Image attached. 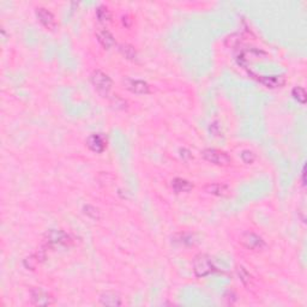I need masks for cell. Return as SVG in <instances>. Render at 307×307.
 Instances as JSON below:
<instances>
[{
  "instance_id": "obj_11",
  "label": "cell",
  "mask_w": 307,
  "mask_h": 307,
  "mask_svg": "<svg viewBox=\"0 0 307 307\" xmlns=\"http://www.w3.org/2000/svg\"><path fill=\"white\" fill-rule=\"evenodd\" d=\"M47 242L54 245H68L72 242V239L63 230H50L47 233Z\"/></svg>"
},
{
  "instance_id": "obj_15",
  "label": "cell",
  "mask_w": 307,
  "mask_h": 307,
  "mask_svg": "<svg viewBox=\"0 0 307 307\" xmlns=\"http://www.w3.org/2000/svg\"><path fill=\"white\" fill-rule=\"evenodd\" d=\"M44 258H45V252L42 250H40L37 253H34V255H32V256H29V257L25 258L23 264H24V266L27 269L34 270V269L36 268L37 265H39L40 262H41V260H44Z\"/></svg>"
},
{
  "instance_id": "obj_3",
  "label": "cell",
  "mask_w": 307,
  "mask_h": 307,
  "mask_svg": "<svg viewBox=\"0 0 307 307\" xmlns=\"http://www.w3.org/2000/svg\"><path fill=\"white\" fill-rule=\"evenodd\" d=\"M202 157L209 163L219 167H228L232 163V157L225 151L217 149H204L202 151Z\"/></svg>"
},
{
  "instance_id": "obj_8",
  "label": "cell",
  "mask_w": 307,
  "mask_h": 307,
  "mask_svg": "<svg viewBox=\"0 0 307 307\" xmlns=\"http://www.w3.org/2000/svg\"><path fill=\"white\" fill-rule=\"evenodd\" d=\"M252 78H255L257 82H259L260 84H263L264 87L270 88V89H276L281 88L285 85L286 80L283 76H258V75H252Z\"/></svg>"
},
{
  "instance_id": "obj_22",
  "label": "cell",
  "mask_w": 307,
  "mask_h": 307,
  "mask_svg": "<svg viewBox=\"0 0 307 307\" xmlns=\"http://www.w3.org/2000/svg\"><path fill=\"white\" fill-rule=\"evenodd\" d=\"M301 184H303V186H305V184H306V180H305V167H304L303 172H301Z\"/></svg>"
},
{
  "instance_id": "obj_9",
  "label": "cell",
  "mask_w": 307,
  "mask_h": 307,
  "mask_svg": "<svg viewBox=\"0 0 307 307\" xmlns=\"http://www.w3.org/2000/svg\"><path fill=\"white\" fill-rule=\"evenodd\" d=\"M85 143H87L88 148L96 154L102 153L106 149V146H107V142H106L105 137L100 133L90 134L87 138V142H85Z\"/></svg>"
},
{
  "instance_id": "obj_10",
  "label": "cell",
  "mask_w": 307,
  "mask_h": 307,
  "mask_svg": "<svg viewBox=\"0 0 307 307\" xmlns=\"http://www.w3.org/2000/svg\"><path fill=\"white\" fill-rule=\"evenodd\" d=\"M96 39L105 49H111L112 47L115 46V37L110 30L105 29V28H100L96 30Z\"/></svg>"
},
{
  "instance_id": "obj_19",
  "label": "cell",
  "mask_w": 307,
  "mask_h": 307,
  "mask_svg": "<svg viewBox=\"0 0 307 307\" xmlns=\"http://www.w3.org/2000/svg\"><path fill=\"white\" fill-rule=\"evenodd\" d=\"M83 212L93 220H100L101 217L100 210L96 207H94V205H84V207H83Z\"/></svg>"
},
{
  "instance_id": "obj_7",
  "label": "cell",
  "mask_w": 307,
  "mask_h": 307,
  "mask_svg": "<svg viewBox=\"0 0 307 307\" xmlns=\"http://www.w3.org/2000/svg\"><path fill=\"white\" fill-rule=\"evenodd\" d=\"M35 14H36L37 19L41 23L42 25L48 30H54L57 27V21H55V17L52 12L49 11L46 7H36L35 10Z\"/></svg>"
},
{
  "instance_id": "obj_12",
  "label": "cell",
  "mask_w": 307,
  "mask_h": 307,
  "mask_svg": "<svg viewBox=\"0 0 307 307\" xmlns=\"http://www.w3.org/2000/svg\"><path fill=\"white\" fill-rule=\"evenodd\" d=\"M100 303L103 306H111L116 307L123 305V300L121 296L115 291H103L100 295Z\"/></svg>"
},
{
  "instance_id": "obj_6",
  "label": "cell",
  "mask_w": 307,
  "mask_h": 307,
  "mask_svg": "<svg viewBox=\"0 0 307 307\" xmlns=\"http://www.w3.org/2000/svg\"><path fill=\"white\" fill-rule=\"evenodd\" d=\"M124 85L131 93L137 94V95H145L150 93V85L142 80H133V78H126L124 80Z\"/></svg>"
},
{
  "instance_id": "obj_17",
  "label": "cell",
  "mask_w": 307,
  "mask_h": 307,
  "mask_svg": "<svg viewBox=\"0 0 307 307\" xmlns=\"http://www.w3.org/2000/svg\"><path fill=\"white\" fill-rule=\"evenodd\" d=\"M96 17H97V19L100 22H108L112 17L110 9H108L106 5H100V6L96 9Z\"/></svg>"
},
{
  "instance_id": "obj_16",
  "label": "cell",
  "mask_w": 307,
  "mask_h": 307,
  "mask_svg": "<svg viewBox=\"0 0 307 307\" xmlns=\"http://www.w3.org/2000/svg\"><path fill=\"white\" fill-rule=\"evenodd\" d=\"M119 52L121 53L124 58H126L128 60H136L137 59V50L134 49L133 46L129 44H121L119 45Z\"/></svg>"
},
{
  "instance_id": "obj_21",
  "label": "cell",
  "mask_w": 307,
  "mask_h": 307,
  "mask_svg": "<svg viewBox=\"0 0 307 307\" xmlns=\"http://www.w3.org/2000/svg\"><path fill=\"white\" fill-rule=\"evenodd\" d=\"M240 157H242V162L246 164H251L256 161V154L251 150H242V154H240Z\"/></svg>"
},
{
  "instance_id": "obj_13",
  "label": "cell",
  "mask_w": 307,
  "mask_h": 307,
  "mask_svg": "<svg viewBox=\"0 0 307 307\" xmlns=\"http://www.w3.org/2000/svg\"><path fill=\"white\" fill-rule=\"evenodd\" d=\"M205 192L209 194L216 197H226L229 194L230 190L226 184H221V182H215V184H209L205 186Z\"/></svg>"
},
{
  "instance_id": "obj_2",
  "label": "cell",
  "mask_w": 307,
  "mask_h": 307,
  "mask_svg": "<svg viewBox=\"0 0 307 307\" xmlns=\"http://www.w3.org/2000/svg\"><path fill=\"white\" fill-rule=\"evenodd\" d=\"M240 245L253 252H260L266 247V243L260 235L253 232H243L239 237Z\"/></svg>"
},
{
  "instance_id": "obj_14",
  "label": "cell",
  "mask_w": 307,
  "mask_h": 307,
  "mask_svg": "<svg viewBox=\"0 0 307 307\" xmlns=\"http://www.w3.org/2000/svg\"><path fill=\"white\" fill-rule=\"evenodd\" d=\"M172 187L178 194H186V192L194 190V184L189 180L182 179V178H176V179L172 180Z\"/></svg>"
},
{
  "instance_id": "obj_20",
  "label": "cell",
  "mask_w": 307,
  "mask_h": 307,
  "mask_svg": "<svg viewBox=\"0 0 307 307\" xmlns=\"http://www.w3.org/2000/svg\"><path fill=\"white\" fill-rule=\"evenodd\" d=\"M237 273H238V275H239L240 281H242L243 285H245V286L250 285L251 281H252V277H251L250 273H248V271L246 270V269L243 268V266H238Z\"/></svg>"
},
{
  "instance_id": "obj_18",
  "label": "cell",
  "mask_w": 307,
  "mask_h": 307,
  "mask_svg": "<svg viewBox=\"0 0 307 307\" xmlns=\"http://www.w3.org/2000/svg\"><path fill=\"white\" fill-rule=\"evenodd\" d=\"M291 96L294 97V100H296L299 103H301V105H305L306 103L307 95H306L305 89H304L303 87L293 88V90H291Z\"/></svg>"
},
{
  "instance_id": "obj_5",
  "label": "cell",
  "mask_w": 307,
  "mask_h": 307,
  "mask_svg": "<svg viewBox=\"0 0 307 307\" xmlns=\"http://www.w3.org/2000/svg\"><path fill=\"white\" fill-rule=\"evenodd\" d=\"M30 300L35 306H49L54 303L53 296L44 288H32L30 291Z\"/></svg>"
},
{
  "instance_id": "obj_4",
  "label": "cell",
  "mask_w": 307,
  "mask_h": 307,
  "mask_svg": "<svg viewBox=\"0 0 307 307\" xmlns=\"http://www.w3.org/2000/svg\"><path fill=\"white\" fill-rule=\"evenodd\" d=\"M91 84L95 87L97 91H100L101 94H107L113 87V81L107 73H105L101 70H95L93 71L90 76Z\"/></svg>"
},
{
  "instance_id": "obj_1",
  "label": "cell",
  "mask_w": 307,
  "mask_h": 307,
  "mask_svg": "<svg viewBox=\"0 0 307 307\" xmlns=\"http://www.w3.org/2000/svg\"><path fill=\"white\" fill-rule=\"evenodd\" d=\"M192 269H194V275L199 278L207 277V276L214 274L216 270L211 257L205 255V253H199L194 257V262H192Z\"/></svg>"
}]
</instances>
